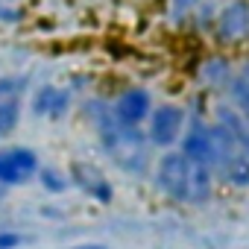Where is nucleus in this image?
Here are the masks:
<instances>
[{
	"label": "nucleus",
	"instance_id": "8",
	"mask_svg": "<svg viewBox=\"0 0 249 249\" xmlns=\"http://www.w3.org/2000/svg\"><path fill=\"white\" fill-rule=\"evenodd\" d=\"M71 108V91L59 85H41L33 97V111L41 117H65Z\"/></svg>",
	"mask_w": 249,
	"mask_h": 249
},
{
	"label": "nucleus",
	"instance_id": "9",
	"mask_svg": "<svg viewBox=\"0 0 249 249\" xmlns=\"http://www.w3.org/2000/svg\"><path fill=\"white\" fill-rule=\"evenodd\" d=\"M21 120V103L15 97H3L0 100V138H6Z\"/></svg>",
	"mask_w": 249,
	"mask_h": 249
},
{
	"label": "nucleus",
	"instance_id": "5",
	"mask_svg": "<svg viewBox=\"0 0 249 249\" xmlns=\"http://www.w3.org/2000/svg\"><path fill=\"white\" fill-rule=\"evenodd\" d=\"M153 111V97L147 88H126L117 100H114V108H111V117L120 123V126H129V129H138L141 123L150 117Z\"/></svg>",
	"mask_w": 249,
	"mask_h": 249
},
{
	"label": "nucleus",
	"instance_id": "6",
	"mask_svg": "<svg viewBox=\"0 0 249 249\" xmlns=\"http://www.w3.org/2000/svg\"><path fill=\"white\" fill-rule=\"evenodd\" d=\"M246 36H249V3L234 0L217 18V38L231 44V41H243Z\"/></svg>",
	"mask_w": 249,
	"mask_h": 249
},
{
	"label": "nucleus",
	"instance_id": "12",
	"mask_svg": "<svg viewBox=\"0 0 249 249\" xmlns=\"http://www.w3.org/2000/svg\"><path fill=\"white\" fill-rule=\"evenodd\" d=\"M24 243V234L18 231H0V249H18Z\"/></svg>",
	"mask_w": 249,
	"mask_h": 249
},
{
	"label": "nucleus",
	"instance_id": "10",
	"mask_svg": "<svg viewBox=\"0 0 249 249\" xmlns=\"http://www.w3.org/2000/svg\"><path fill=\"white\" fill-rule=\"evenodd\" d=\"M234 97H237V108H240L243 120L249 123V71L234 79Z\"/></svg>",
	"mask_w": 249,
	"mask_h": 249
},
{
	"label": "nucleus",
	"instance_id": "11",
	"mask_svg": "<svg viewBox=\"0 0 249 249\" xmlns=\"http://www.w3.org/2000/svg\"><path fill=\"white\" fill-rule=\"evenodd\" d=\"M38 176H41L44 188H47V191H53V194H59V191H65V188H68V182L62 179V173H59V170H38Z\"/></svg>",
	"mask_w": 249,
	"mask_h": 249
},
{
	"label": "nucleus",
	"instance_id": "4",
	"mask_svg": "<svg viewBox=\"0 0 249 249\" xmlns=\"http://www.w3.org/2000/svg\"><path fill=\"white\" fill-rule=\"evenodd\" d=\"M182 129H185V108L176 106V103H167V106H159L150 111V144L156 147H173L179 138H182Z\"/></svg>",
	"mask_w": 249,
	"mask_h": 249
},
{
	"label": "nucleus",
	"instance_id": "3",
	"mask_svg": "<svg viewBox=\"0 0 249 249\" xmlns=\"http://www.w3.org/2000/svg\"><path fill=\"white\" fill-rule=\"evenodd\" d=\"M38 156L30 147H3L0 150V185H27L38 176Z\"/></svg>",
	"mask_w": 249,
	"mask_h": 249
},
{
	"label": "nucleus",
	"instance_id": "2",
	"mask_svg": "<svg viewBox=\"0 0 249 249\" xmlns=\"http://www.w3.org/2000/svg\"><path fill=\"white\" fill-rule=\"evenodd\" d=\"M159 188L176 202H202L211 194V167L179 153H167L159 161Z\"/></svg>",
	"mask_w": 249,
	"mask_h": 249
},
{
	"label": "nucleus",
	"instance_id": "7",
	"mask_svg": "<svg viewBox=\"0 0 249 249\" xmlns=\"http://www.w3.org/2000/svg\"><path fill=\"white\" fill-rule=\"evenodd\" d=\"M71 179H73V185L79 188V191H85L91 199H97V202H111V185H108V179L94 167V164H73L71 167Z\"/></svg>",
	"mask_w": 249,
	"mask_h": 249
},
{
	"label": "nucleus",
	"instance_id": "13",
	"mask_svg": "<svg viewBox=\"0 0 249 249\" xmlns=\"http://www.w3.org/2000/svg\"><path fill=\"white\" fill-rule=\"evenodd\" d=\"M71 249H106V246H100V243H79V246H71Z\"/></svg>",
	"mask_w": 249,
	"mask_h": 249
},
{
	"label": "nucleus",
	"instance_id": "1",
	"mask_svg": "<svg viewBox=\"0 0 249 249\" xmlns=\"http://www.w3.org/2000/svg\"><path fill=\"white\" fill-rule=\"evenodd\" d=\"M211 170L229 185H249V129L231 111H220L211 123Z\"/></svg>",
	"mask_w": 249,
	"mask_h": 249
}]
</instances>
